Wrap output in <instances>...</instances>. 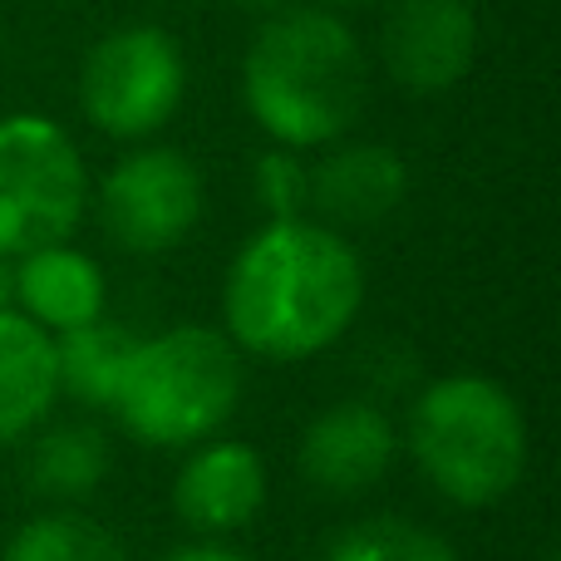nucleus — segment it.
Returning a JSON list of instances; mask_svg holds the SVG:
<instances>
[{
	"instance_id": "4468645a",
	"label": "nucleus",
	"mask_w": 561,
	"mask_h": 561,
	"mask_svg": "<svg viewBox=\"0 0 561 561\" xmlns=\"http://www.w3.org/2000/svg\"><path fill=\"white\" fill-rule=\"evenodd\" d=\"M138 335H128L114 320H89L79 330L55 335V369H59V389L79 399V404H99L108 409L118 394V379H124L128 359H134Z\"/></svg>"
},
{
	"instance_id": "0eeeda50",
	"label": "nucleus",
	"mask_w": 561,
	"mask_h": 561,
	"mask_svg": "<svg viewBox=\"0 0 561 561\" xmlns=\"http://www.w3.org/2000/svg\"><path fill=\"white\" fill-rule=\"evenodd\" d=\"M203 217V173L178 148L124 153L99 183V222L134 256L173 252Z\"/></svg>"
},
{
	"instance_id": "6e6552de",
	"label": "nucleus",
	"mask_w": 561,
	"mask_h": 561,
	"mask_svg": "<svg viewBox=\"0 0 561 561\" xmlns=\"http://www.w3.org/2000/svg\"><path fill=\"white\" fill-rule=\"evenodd\" d=\"M379 55L409 94L463 84L478 59V15L468 0H394L379 30Z\"/></svg>"
},
{
	"instance_id": "39448f33",
	"label": "nucleus",
	"mask_w": 561,
	"mask_h": 561,
	"mask_svg": "<svg viewBox=\"0 0 561 561\" xmlns=\"http://www.w3.org/2000/svg\"><path fill=\"white\" fill-rule=\"evenodd\" d=\"M89 203L75 138L39 114L0 118V256L69 242Z\"/></svg>"
},
{
	"instance_id": "2eb2a0df",
	"label": "nucleus",
	"mask_w": 561,
	"mask_h": 561,
	"mask_svg": "<svg viewBox=\"0 0 561 561\" xmlns=\"http://www.w3.org/2000/svg\"><path fill=\"white\" fill-rule=\"evenodd\" d=\"M108 473V444L89 424H59L30 448V478L49 497H89Z\"/></svg>"
},
{
	"instance_id": "dca6fc26",
	"label": "nucleus",
	"mask_w": 561,
	"mask_h": 561,
	"mask_svg": "<svg viewBox=\"0 0 561 561\" xmlns=\"http://www.w3.org/2000/svg\"><path fill=\"white\" fill-rule=\"evenodd\" d=\"M5 561H128L114 533L79 513H45L25 523L5 547Z\"/></svg>"
},
{
	"instance_id": "ddd939ff",
	"label": "nucleus",
	"mask_w": 561,
	"mask_h": 561,
	"mask_svg": "<svg viewBox=\"0 0 561 561\" xmlns=\"http://www.w3.org/2000/svg\"><path fill=\"white\" fill-rule=\"evenodd\" d=\"M59 394L55 335L20 310H0V444L25 438Z\"/></svg>"
},
{
	"instance_id": "9d476101",
	"label": "nucleus",
	"mask_w": 561,
	"mask_h": 561,
	"mask_svg": "<svg viewBox=\"0 0 561 561\" xmlns=\"http://www.w3.org/2000/svg\"><path fill=\"white\" fill-rule=\"evenodd\" d=\"M409 168L385 144H345L330 148L310 168V213L325 227H375L404 203Z\"/></svg>"
},
{
	"instance_id": "f03ea898",
	"label": "nucleus",
	"mask_w": 561,
	"mask_h": 561,
	"mask_svg": "<svg viewBox=\"0 0 561 561\" xmlns=\"http://www.w3.org/2000/svg\"><path fill=\"white\" fill-rule=\"evenodd\" d=\"M242 99L276 148H325L365 114V45L335 10L286 5L256 30L247 49Z\"/></svg>"
},
{
	"instance_id": "9b49d317",
	"label": "nucleus",
	"mask_w": 561,
	"mask_h": 561,
	"mask_svg": "<svg viewBox=\"0 0 561 561\" xmlns=\"http://www.w3.org/2000/svg\"><path fill=\"white\" fill-rule=\"evenodd\" d=\"M266 503V463L252 444H207L183 463L173 507L193 533H237Z\"/></svg>"
},
{
	"instance_id": "423d86ee",
	"label": "nucleus",
	"mask_w": 561,
	"mask_h": 561,
	"mask_svg": "<svg viewBox=\"0 0 561 561\" xmlns=\"http://www.w3.org/2000/svg\"><path fill=\"white\" fill-rule=\"evenodd\" d=\"M187 94L183 45L163 25H118L94 39L79 69V108L108 138H148Z\"/></svg>"
},
{
	"instance_id": "a211bd4d",
	"label": "nucleus",
	"mask_w": 561,
	"mask_h": 561,
	"mask_svg": "<svg viewBox=\"0 0 561 561\" xmlns=\"http://www.w3.org/2000/svg\"><path fill=\"white\" fill-rule=\"evenodd\" d=\"M256 203L266 207L272 222H290V217L310 213V168L296 158V148H272L256 158Z\"/></svg>"
},
{
	"instance_id": "f8f14e48",
	"label": "nucleus",
	"mask_w": 561,
	"mask_h": 561,
	"mask_svg": "<svg viewBox=\"0 0 561 561\" xmlns=\"http://www.w3.org/2000/svg\"><path fill=\"white\" fill-rule=\"evenodd\" d=\"M10 296L25 306L20 316H30L39 330L65 335V330H79L104 316V272L69 242H55L15 256Z\"/></svg>"
},
{
	"instance_id": "4be33fe9",
	"label": "nucleus",
	"mask_w": 561,
	"mask_h": 561,
	"mask_svg": "<svg viewBox=\"0 0 561 561\" xmlns=\"http://www.w3.org/2000/svg\"><path fill=\"white\" fill-rule=\"evenodd\" d=\"M5 300H10V266H5V256H0V310H5Z\"/></svg>"
},
{
	"instance_id": "1a4fd4ad",
	"label": "nucleus",
	"mask_w": 561,
	"mask_h": 561,
	"mask_svg": "<svg viewBox=\"0 0 561 561\" xmlns=\"http://www.w3.org/2000/svg\"><path fill=\"white\" fill-rule=\"evenodd\" d=\"M394 448L399 438L385 409L365 404V399H345V404L310 419L306 438H300V473L310 488L330 497H355L389 473Z\"/></svg>"
},
{
	"instance_id": "f257e3e1",
	"label": "nucleus",
	"mask_w": 561,
	"mask_h": 561,
	"mask_svg": "<svg viewBox=\"0 0 561 561\" xmlns=\"http://www.w3.org/2000/svg\"><path fill=\"white\" fill-rule=\"evenodd\" d=\"M365 306L359 252L316 217L266 222L227 272L232 345L266 359H306L335 345Z\"/></svg>"
},
{
	"instance_id": "f3484780",
	"label": "nucleus",
	"mask_w": 561,
	"mask_h": 561,
	"mask_svg": "<svg viewBox=\"0 0 561 561\" xmlns=\"http://www.w3.org/2000/svg\"><path fill=\"white\" fill-rule=\"evenodd\" d=\"M325 561H458V552L438 533L404 517H375L359 523L325 552Z\"/></svg>"
},
{
	"instance_id": "412c9836",
	"label": "nucleus",
	"mask_w": 561,
	"mask_h": 561,
	"mask_svg": "<svg viewBox=\"0 0 561 561\" xmlns=\"http://www.w3.org/2000/svg\"><path fill=\"white\" fill-rule=\"evenodd\" d=\"M325 10H359V5H375V0H316Z\"/></svg>"
},
{
	"instance_id": "aec40b11",
	"label": "nucleus",
	"mask_w": 561,
	"mask_h": 561,
	"mask_svg": "<svg viewBox=\"0 0 561 561\" xmlns=\"http://www.w3.org/2000/svg\"><path fill=\"white\" fill-rule=\"evenodd\" d=\"M232 5L247 10V15H266V20H272V15H280V10L290 5V0H232Z\"/></svg>"
},
{
	"instance_id": "7ed1b4c3",
	"label": "nucleus",
	"mask_w": 561,
	"mask_h": 561,
	"mask_svg": "<svg viewBox=\"0 0 561 561\" xmlns=\"http://www.w3.org/2000/svg\"><path fill=\"white\" fill-rule=\"evenodd\" d=\"M409 454L448 503L493 507L523 483V409L483 375L434 379L409 409Z\"/></svg>"
},
{
	"instance_id": "20e7f679",
	"label": "nucleus",
	"mask_w": 561,
	"mask_h": 561,
	"mask_svg": "<svg viewBox=\"0 0 561 561\" xmlns=\"http://www.w3.org/2000/svg\"><path fill=\"white\" fill-rule=\"evenodd\" d=\"M242 399V359L227 335L178 325L138 340L114 394V414L138 444L187 448L232 419Z\"/></svg>"
},
{
	"instance_id": "6ab92c4d",
	"label": "nucleus",
	"mask_w": 561,
	"mask_h": 561,
	"mask_svg": "<svg viewBox=\"0 0 561 561\" xmlns=\"http://www.w3.org/2000/svg\"><path fill=\"white\" fill-rule=\"evenodd\" d=\"M163 561H247V557H242V552H232V547L197 542V547H183V552H168Z\"/></svg>"
}]
</instances>
